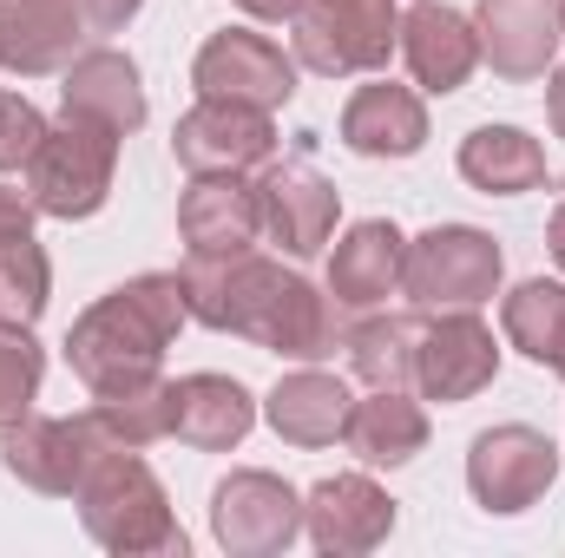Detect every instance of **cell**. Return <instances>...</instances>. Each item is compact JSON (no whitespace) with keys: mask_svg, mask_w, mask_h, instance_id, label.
Listing matches in <instances>:
<instances>
[{"mask_svg":"<svg viewBox=\"0 0 565 558\" xmlns=\"http://www.w3.org/2000/svg\"><path fill=\"white\" fill-rule=\"evenodd\" d=\"M184 309L217 335H244L282 362H329L349 342V309L316 289L302 270L264 250L231 257H184Z\"/></svg>","mask_w":565,"mask_h":558,"instance_id":"obj_1","label":"cell"},{"mask_svg":"<svg viewBox=\"0 0 565 558\" xmlns=\"http://www.w3.org/2000/svg\"><path fill=\"white\" fill-rule=\"evenodd\" d=\"M191 322L184 309V277L178 270H145V277L106 289L93 309L73 315L66 329V362L93 401L126 395L164 375V348Z\"/></svg>","mask_w":565,"mask_h":558,"instance_id":"obj_2","label":"cell"},{"mask_svg":"<svg viewBox=\"0 0 565 558\" xmlns=\"http://www.w3.org/2000/svg\"><path fill=\"white\" fill-rule=\"evenodd\" d=\"M79 526L93 546L119 558H184V526L171 513L164 480L145 466L139 447H106L86 460L79 486H73Z\"/></svg>","mask_w":565,"mask_h":558,"instance_id":"obj_3","label":"cell"},{"mask_svg":"<svg viewBox=\"0 0 565 558\" xmlns=\"http://www.w3.org/2000/svg\"><path fill=\"white\" fill-rule=\"evenodd\" d=\"M20 178H26V197L40 217H60V224L99 217L113 197V178H119V132L60 112V126H46V139Z\"/></svg>","mask_w":565,"mask_h":558,"instance_id":"obj_4","label":"cell"},{"mask_svg":"<svg viewBox=\"0 0 565 558\" xmlns=\"http://www.w3.org/2000/svg\"><path fill=\"white\" fill-rule=\"evenodd\" d=\"M395 40H402L395 0H302L296 20H289L296 66L322 73V79L382 73L395 60Z\"/></svg>","mask_w":565,"mask_h":558,"instance_id":"obj_5","label":"cell"},{"mask_svg":"<svg viewBox=\"0 0 565 558\" xmlns=\"http://www.w3.org/2000/svg\"><path fill=\"white\" fill-rule=\"evenodd\" d=\"M507 282V250L480 224H434L408 237L402 257V296L415 309H480Z\"/></svg>","mask_w":565,"mask_h":558,"instance_id":"obj_6","label":"cell"},{"mask_svg":"<svg viewBox=\"0 0 565 558\" xmlns=\"http://www.w3.org/2000/svg\"><path fill=\"white\" fill-rule=\"evenodd\" d=\"M553 480H559V447L526 420H500V427L473 433V447H467V493L493 519L540 506L553 493Z\"/></svg>","mask_w":565,"mask_h":558,"instance_id":"obj_7","label":"cell"},{"mask_svg":"<svg viewBox=\"0 0 565 558\" xmlns=\"http://www.w3.org/2000/svg\"><path fill=\"white\" fill-rule=\"evenodd\" d=\"M211 539L231 558H277L302 539V493L264 473V466H237L211 486Z\"/></svg>","mask_w":565,"mask_h":558,"instance_id":"obj_8","label":"cell"},{"mask_svg":"<svg viewBox=\"0 0 565 558\" xmlns=\"http://www.w3.org/2000/svg\"><path fill=\"white\" fill-rule=\"evenodd\" d=\"M500 375V342L480 322V309H422V335H415V395L460 408L473 395H487Z\"/></svg>","mask_w":565,"mask_h":558,"instance_id":"obj_9","label":"cell"},{"mask_svg":"<svg viewBox=\"0 0 565 558\" xmlns=\"http://www.w3.org/2000/svg\"><path fill=\"white\" fill-rule=\"evenodd\" d=\"M296 53H282L270 33L250 26H224L198 46L191 60V86L198 99H231V106H257V112H282L296 99Z\"/></svg>","mask_w":565,"mask_h":558,"instance_id":"obj_10","label":"cell"},{"mask_svg":"<svg viewBox=\"0 0 565 558\" xmlns=\"http://www.w3.org/2000/svg\"><path fill=\"white\" fill-rule=\"evenodd\" d=\"M257 211H264V244H277V257L289 264H309L335 237L342 191L309 158H270L257 171Z\"/></svg>","mask_w":565,"mask_h":558,"instance_id":"obj_11","label":"cell"},{"mask_svg":"<svg viewBox=\"0 0 565 558\" xmlns=\"http://www.w3.org/2000/svg\"><path fill=\"white\" fill-rule=\"evenodd\" d=\"M395 519H402V506L388 500V486L375 473H329L302 493V533L329 558H362L388 546Z\"/></svg>","mask_w":565,"mask_h":558,"instance_id":"obj_12","label":"cell"},{"mask_svg":"<svg viewBox=\"0 0 565 558\" xmlns=\"http://www.w3.org/2000/svg\"><path fill=\"white\" fill-rule=\"evenodd\" d=\"M93 453H106V447L93 440V427L79 415H20L0 427V466L26 493H46V500H73Z\"/></svg>","mask_w":565,"mask_h":558,"instance_id":"obj_13","label":"cell"},{"mask_svg":"<svg viewBox=\"0 0 565 558\" xmlns=\"http://www.w3.org/2000/svg\"><path fill=\"white\" fill-rule=\"evenodd\" d=\"M171 158L198 178V171H264L277 158V119L257 106H231V99H198L178 126H171Z\"/></svg>","mask_w":565,"mask_h":558,"instance_id":"obj_14","label":"cell"},{"mask_svg":"<svg viewBox=\"0 0 565 558\" xmlns=\"http://www.w3.org/2000/svg\"><path fill=\"white\" fill-rule=\"evenodd\" d=\"M178 237L184 257H231L264 244V211H257V178L250 171H198L178 197Z\"/></svg>","mask_w":565,"mask_h":558,"instance_id":"obj_15","label":"cell"},{"mask_svg":"<svg viewBox=\"0 0 565 558\" xmlns=\"http://www.w3.org/2000/svg\"><path fill=\"white\" fill-rule=\"evenodd\" d=\"M473 33H480V60L526 86V79H546L553 60H559V0H480L473 7Z\"/></svg>","mask_w":565,"mask_h":558,"instance_id":"obj_16","label":"cell"},{"mask_svg":"<svg viewBox=\"0 0 565 558\" xmlns=\"http://www.w3.org/2000/svg\"><path fill=\"white\" fill-rule=\"evenodd\" d=\"M395 53H402L408 79H415L422 93L447 99V93H460V86L473 79V66H480V33H473V20H467L460 7H447V0H415V7L402 13Z\"/></svg>","mask_w":565,"mask_h":558,"instance_id":"obj_17","label":"cell"},{"mask_svg":"<svg viewBox=\"0 0 565 558\" xmlns=\"http://www.w3.org/2000/svg\"><path fill=\"white\" fill-rule=\"evenodd\" d=\"M60 112H73V119H93V126H106V132H119V139H132L145 126V79H139V60L132 53H119V46H86V53H73V66L60 73Z\"/></svg>","mask_w":565,"mask_h":558,"instance_id":"obj_18","label":"cell"},{"mask_svg":"<svg viewBox=\"0 0 565 558\" xmlns=\"http://www.w3.org/2000/svg\"><path fill=\"white\" fill-rule=\"evenodd\" d=\"M86 13L79 0H0V66L20 79L66 73L73 53H86Z\"/></svg>","mask_w":565,"mask_h":558,"instance_id":"obj_19","label":"cell"},{"mask_svg":"<svg viewBox=\"0 0 565 558\" xmlns=\"http://www.w3.org/2000/svg\"><path fill=\"white\" fill-rule=\"evenodd\" d=\"M402 257H408V237L388 224V217H362L335 237L329 250V296L362 315V309H382L388 296H402Z\"/></svg>","mask_w":565,"mask_h":558,"instance_id":"obj_20","label":"cell"},{"mask_svg":"<svg viewBox=\"0 0 565 558\" xmlns=\"http://www.w3.org/2000/svg\"><path fill=\"white\" fill-rule=\"evenodd\" d=\"M335 132H342V144H349L355 158H415V151L427 144L422 86H395V79L355 86Z\"/></svg>","mask_w":565,"mask_h":558,"instance_id":"obj_21","label":"cell"},{"mask_svg":"<svg viewBox=\"0 0 565 558\" xmlns=\"http://www.w3.org/2000/svg\"><path fill=\"white\" fill-rule=\"evenodd\" d=\"M257 427V401L237 375H184L171 382V433L198 453H231Z\"/></svg>","mask_w":565,"mask_h":558,"instance_id":"obj_22","label":"cell"},{"mask_svg":"<svg viewBox=\"0 0 565 558\" xmlns=\"http://www.w3.org/2000/svg\"><path fill=\"white\" fill-rule=\"evenodd\" d=\"M342 447L362 466H408L427 447V408L415 388H369V401H349L342 420Z\"/></svg>","mask_w":565,"mask_h":558,"instance_id":"obj_23","label":"cell"},{"mask_svg":"<svg viewBox=\"0 0 565 558\" xmlns=\"http://www.w3.org/2000/svg\"><path fill=\"white\" fill-rule=\"evenodd\" d=\"M349 382L302 362L296 375H282L277 388L264 395V420L277 427V440L289 447H335L342 440V420H349Z\"/></svg>","mask_w":565,"mask_h":558,"instance_id":"obj_24","label":"cell"},{"mask_svg":"<svg viewBox=\"0 0 565 558\" xmlns=\"http://www.w3.org/2000/svg\"><path fill=\"white\" fill-rule=\"evenodd\" d=\"M460 178L487 197H526V191H546L553 184V164H546V144L520 126H473L460 139Z\"/></svg>","mask_w":565,"mask_h":558,"instance_id":"obj_25","label":"cell"},{"mask_svg":"<svg viewBox=\"0 0 565 558\" xmlns=\"http://www.w3.org/2000/svg\"><path fill=\"white\" fill-rule=\"evenodd\" d=\"M500 335L507 348H520L533 368H553L565 362V277H526L507 289L500 302Z\"/></svg>","mask_w":565,"mask_h":558,"instance_id":"obj_26","label":"cell"},{"mask_svg":"<svg viewBox=\"0 0 565 558\" xmlns=\"http://www.w3.org/2000/svg\"><path fill=\"white\" fill-rule=\"evenodd\" d=\"M415 335L422 315H382L362 309V322H349V375L362 388H415Z\"/></svg>","mask_w":565,"mask_h":558,"instance_id":"obj_27","label":"cell"},{"mask_svg":"<svg viewBox=\"0 0 565 558\" xmlns=\"http://www.w3.org/2000/svg\"><path fill=\"white\" fill-rule=\"evenodd\" d=\"M79 420L93 427L99 447H158L171 440V382H145V388H126V395H106L93 408H79Z\"/></svg>","mask_w":565,"mask_h":558,"instance_id":"obj_28","label":"cell"},{"mask_svg":"<svg viewBox=\"0 0 565 558\" xmlns=\"http://www.w3.org/2000/svg\"><path fill=\"white\" fill-rule=\"evenodd\" d=\"M46 296H53V264L33 237H13L0 244V322H40L46 315Z\"/></svg>","mask_w":565,"mask_h":558,"instance_id":"obj_29","label":"cell"},{"mask_svg":"<svg viewBox=\"0 0 565 558\" xmlns=\"http://www.w3.org/2000/svg\"><path fill=\"white\" fill-rule=\"evenodd\" d=\"M40 375H46V348L33 342V329L26 322H0V427L33 415Z\"/></svg>","mask_w":565,"mask_h":558,"instance_id":"obj_30","label":"cell"},{"mask_svg":"<svg viewBox=\"0 0 565 558\" xmlns=\"http://www.w3.org/2000/svg\"><path fill=\"white\" fill-rule=\"evenodd\" d=\"M46 139V119L26 93H0V171H26V158Z\"/></svg>","mask_w":565,"mask_h":558,"instance_id":"obj_31","label":"cell"},{"mask_svg":"<svg viewBox=\"0 0 565 558\" xmlns=\"http://www.w3.org/2000/svg\"><path fill=\"white\" fill-rule=\"evenodd\" d=\"M145 0H79V13H86V33L93 40H113V33H126L132 20H139Z\"/></svg>","mask_w":565,"mask_h":558,"instance_id":"obj_32","label":"cell"},{"mask_svg":"<svg viewBox=\"0 0 565 558\" xmlns=\"http://www.w3.org/2000/svg\"><path fill=\"white\" fill-rule=\"evenodd\" d=\"M33 197L26 191H13V184H0V244H13V237H33Z\"/></svg>","mask_w":565,"mask_h":558,"instance_id":"obj_33","label":"cell"},{"mask_svg":"<svg viewBox=\"0 0 565 558\" xmlns=\"http://www.w3.org/2000/svg\"><path fill=\"white\" fill-rule=\"evenodd\" d=\"M546 126L565 139V60H553V73H546Z\"/></svg>","mask_w":565,"mask_h":558,"instance_id":"obj_34","label":"cell"},{"mask_svg":"<svg viewBox=\"0 0 565 558\" xmlns=\"http://www.w3.org/2000/svg\"><path fill=\"white\" fill-rule=\"evenodd\" d=\"M237 7H244L250 20H296V7H302V0H237Z\"/></svg>","mask_w":565,"mask_h":558,"instance_id":"obj_35","label":"cell"},{"mask_svg":"<svg viewBox=\"0 0 565 558\" xmlns=\"http://www.w3.org/2000/svg\"><path fill=\"white\" fill-rule=\"evenodd\" d=\"M546 250H553V264H559V277H565V204L546 217Z\"/></svg>","mask_w":565,"mask_h":558,"instance_id":"obj_36","label":"cell"},{"mask_svg":"<svg viewBox=\"0 0 565 558\" xmlns=\"http://www.w3.org/2000/svg\"><path fill=\"white\" fill-rule=\"evenodd\" d=\"M559 26H565V0H559Z\"/></svg>","mask_w":565,"mask_h":558,"instance_id":"obj_37","label":"cell"},{"mask_svg":"<svg viewBox=\"0 0 565 558\" xmlns=\"http://www.w3.org/2000/svg\"><path fill=\"white\" fill-rule=\"evenodd\" d=\"M559 375H565V362H559Z\"/></svg>","mask_w":565,"mask_h":558,"instance_id":"obj_38","label":"cell"}]
</instances>
